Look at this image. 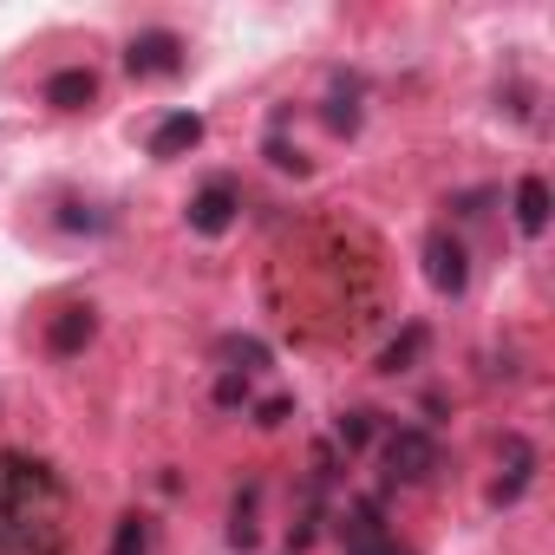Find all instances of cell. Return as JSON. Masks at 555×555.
Returning a JSON list of instances; mask_svg holds the SVG:
<instances>
[{"label":"cell","instance_id":"cell-7","mask_svg":"<svg viewBox=\"0 0 555 555\" xmlns=\"http://www.w3.org/2000/svg\"><path fill=\"white\" fill-rule=\"evenodd\" d=\"M92 99H99V73L92 66H66V73L47 79V105H60V112H86Z\"/></svg>","mask_w":555,"mask_h":555},{"label":"cell","instance_id":"cell-14","mask_svg":"<svg viewBox=\"0 0 555 555\" xmlns=\"http://www.w3.org/2000/svg\"><path fill=\"white\" fill-rule=\"evenodd\" d=\"M366 418H373V412H347V425H340V438H347V444H366V431H373Z\"/></svg>","mask_w":555,"mask_h":555},{"label":"cell","instance_id":"cell-5","mask_svg":"<svg viewBox=\"0 0 555 555\" xmlns=\"http://www.w3.org/2000/svg\"><path fill=\"white\" fill-rule=\"evenodd\" d=\"M235 209H242V190H235L229 177H209V183L190 196V229H196V235H222V229L235 222Z\"/></svg>","mask_w":555,"mask_h":555},{"label":"cell","instance_id":"cell-9","mask_svg":"<svg viewBox=\"0 0 555 555\" xmlns=\"http://www.w3.org/2000/svg\"><path fill=\"white\" fill-rule=\"evenodd\" d=\"M92 327H99V321H92V308H66V314H60V321L47 327V347H53L60 360H73V353H79V347L92 340Z\"/></svg>","mask_w":555,"mask_h":555},{"label":"cell","instance_id":"cell-1","mask_svg":"<svg viewBox=\"0 0 555 555\" xmlns=\"http://www.w3.org/2000/svg\"><path fill=\"white\" fill-rule=\"evenodd\" d=\"M0 555H66V483L27 451H0Z\"/></svg>","mask_w":555,"mask_h":555},{"label":"cell","instance_id":"cell-3","mask_svg":"<svg viewBox=\"0 0 555 555\" xmlns=\"http://www.w3.org/2000/svg\"><path fill=\"white\" fill-rule=\"evenodd\" d=\"M125 66H131L138 79H170V73H183V40H177L170 27H151V34H138V40L125 47Z\"/></svg>","mask_w":555,"mask_h":555},{"label":"cell","instance_id":"cell-13","mask_svg":"<svg viewBox=\"0 0 555 555\" xmlns=\"http://www.w3.org/2000/svg\"><path fill=\"white\" fill-rule=\"evenodd\" d=\"M418 347H425V327H405V340H392V347L379 353V373H399V366H405Z\"/></svg>","mask_w":555,"mask_h":555},{"label":"cell","instance_id":"cell-6","mask_svg":"<svg viewBox=\"0 0 555 555\" xmlns=\"http://www.w3.org/2000/svg\"><path fill=\"white\" fill-rule=\"evenodd\" d=\"M347 555H412V548H399V542L386 535V522H379V509H373V503H353V522H347Z\"/></svg>","mask_w":555,"mask_h":555},{"label":"cell","instance_id":"cell-2","mask_svg":"<svg viewBox=\"0 0 555 555\" xmlns=\"http://www.w3.org/2000/svg\"><path fill=\"white\" fill-rule=\"evenodd\" d=\"M431 470H438V438L418 431V425H399L386 438V477L392 483H425Z\"/></svg>","mask_w":555,"mask_h":555},{"label":"cell","instance_id":"cell-12","mask_svg":"<svg viewBox=\"0 0 555 555\" xmlns=\"http://www.w3.org/2000/svg\"><path fill=\"white\" fill-rule=\"evenodd\" d=\"M112 555H151V516H118V535H112Z\"/></svg>","mask_w":555,"mask_h":555},{"label":"cell","instance_id":"cell-10","mask_svg":"<svg viewBox=\"0 0 555 555\" xmlns=\"http://www.w3.org/2000/svg\"><path fill=\"white\" fill-rule=\"evenodd\" d=\"M516 229L522 235H542L548 229V183L542 177H522L516 183Z\"/></svg>","mask_w":555,"mask_h":555},{"label":"cell","instance_id":"cell-11","mask_svg":"<svg viewBox=\"0 0 555 555\" xmlns=\"http://www.w3.org/2000/svg\"><path fill=\"white\" fill-rule=\"evenodd\" d=\"M503 451H509V477H496V490H490V496H496V503H516V496H522V483H529V470H535V451H529L522 438H509Z\"/></svg>","mask_w":555,"mask_h":555},{"label":"cell","instance_id":"cell-15","mask_svg":"<svg viewBox=\"0 0 555 555\" xmlns=\"http://www.w3.org/2000/svg\"><path fill=\"white\" fill-rule=\"evenodd\" d=\"M242 392H248V386H242V379H235V373H229V379H222V386H216V399H222V405H242Z\"/></svg>","mask_w":555,"mask_h":555},{"label":"cell","instance_id":"cell-8","mask_svg":"<svg viewBox=\"0 0 555 555\" xmlns=\"http://www.w3.org/2000/svg\"><path fill=\"white\" fill-rule=\"evenodd\" d=\"M203 138V118L196 112H170L157 131H151V157H177V151H190Z\"/></svg>","mask_w":555,"mask_h":555},{"label":"cell","instance_id":"cell-4","mask_svg":"<svg viewBox=\"0 0 555 555\" xmlns=\"http://www.w3.org/2000/svg\"><path fill=\"white\" fill-rule=\"evenodd\" d=\"M425 274H431L438 295H464V288H470V248L438 229V235L425 242Z\"/></svg>","mask_w":555,"mask_h":555}]
</instances>
